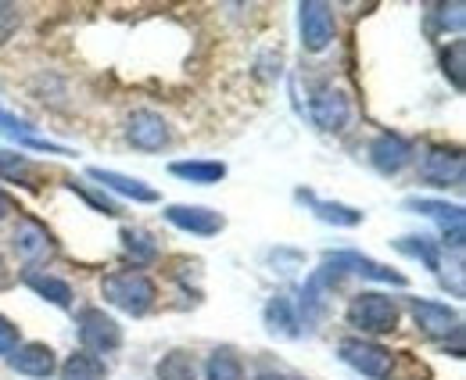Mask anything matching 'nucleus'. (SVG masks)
<instances>
[{"label": "nucleus", "instance_id": "obj_34", "mask_svg": "<svg viewBox=\"0 0 466 380\" xmlns=\"http://www.w3.org/2000/svg\"><path fill=\"white\" fill-rule=\"evenodd\" d=\"M4 280H7V272H4V259H0V283H4Z\"/></svg>", "mask_w": 466, "mask_h": 380}, {"label": "nucleus", "instance_id": "obj_8", "mask_svg": "<svg viewBox=\"0 0 466 380\" xmlns=\"http://www.w3.org/2000/svg\"><path fill=\"white\" fill-rule=\"evenodd\" d=\"M412 320L427 337H449V334L463 330V320L456 309H449L441 302H427V298H412Z\"/></svg>", "mask_w": 466, "mask_h": 380}, {"label": "nucleus", "instance_id": "obj_11", "mask_svg": "<svg viewBox=\"0 0 466 380\" xmlns=\"http://www.w3.org/2000/svg\"><path fill=\"white\" fill-rule=\"evenodd\" d=\"M323 266L338 270L341 276H345V272H359V276H370V280H380V283H395V287L406 283L402 272L388 270V266H380V262H373V259H366V255H359V252H330V255L323 259Z\"/></svg>", "mask_w": 466, "mask_h": 380}, {"label": "nucleus", "instance_id": "obj_33", "mask_svg": "<svg viewBox=\"0 0 466 380\" xmlns=\"http://www.w3.org/2000/svg\"><path fill=\"white\" fill-rule=\"evenodd\" d=\"M7 212H15V201H11V198H7L4 190H0V219L7 216Z\"/></svg>", "mask_w": 466, "mask_h": 380}, {"label": "nucleus", "instance_id": "obj_15", "mask_svg": "<svg viewBox=\"0 0 466 380\" xmlns=\"http://www.w3.org/2000/svg\"><path fill=\"white\" fill-rule=\"evenodd\" d=\"M351 118V105L341 90H319L312 98V122L327 133H341Z\"/></svg>", "mask_w": 466, "mask_h": 380}, {"label": "nucleus", "instance_id": "obj_16", "mask_svg": "<svg viewBox=\"0 0 466 380\" xmlns=\"http://www.w3.org/2000/svg\"><path fill=\"white\" fill-rule=\"evenodd\" d=\"M7 363H11L18 374H25V377H51V374L58 370L55 348H51V344H40V341L18 344V348L7 355Z\"/></svg>", "mask_w": 466, "mask_h": 380}, {"label": "nucleus", "instance_id": "obj_31", "mask_svg": "<svg viewBox=\"0 0 466 380\" xmlns=\"http://www.w3.org/2000/svg\"><path fill=\"white\" fill-rule=\"evenodd\" d=\"M255 380H305V377H298V374L284 370V366H273V363H258Z\"/></svg>", "mask_w": 466, "mask_h": 380}, {"label": "nucleus", "instance_id": "obj_14", "mask_svg": "<svg viewBox=\"0 0 466 380\" xmlns=\"http://www.w3.org/2000/svg\"><path fill=\"white\" fill-rule=\"evenodd\" d=\"M86 176L90 180H97L105 190H116L122 198H129V201H137V205H155L158 201V190L155 187H147L144 180H137V176H122L116 169H86Z\"/></svg>", "mask_w": 466, "mask_h": 380}, {"label": "nucleus", "instance_id": "obj_29", "mask_svg": "<svg viewBox=\"0 0 466 380\" xmlns=\"http://www.w3.org/2000/svg\"><path fill=\"white\" fill-rule=\"evenodd\" d=\"M25 172H29V162H25L22 155L0 151V176H7V180H18V176H25Z\"/></svg>", "mask_w": 466, "mask_h": 380}, {"label": "nucleus", "instance_id": "obj_1", "mask_svg": "<svg viewBox=\"0 0 466 380\" xmlns=\"http://www.w3.org/2000/svg\"><path fill=\"white\" fill-rule=\"evenodd\" d=\"M101 294H105V302H112L122 313L144 316V313H151V305H155V298H158V287H155V280H151L147 272L122 270V272H108V276H105Z\"/></svg>", "mask_w": 466, "mask_h": 380}, {"label": "nucleus", "instance_id": "obj_25", "mask_svg": "<svg viewBox=\"0 0 466 380\" xmlns=\"http://www.w3.org/2000/svg\"><path fill=\"white\" fill-rule=\"evenodd\" d=\"M395 248L402 252V255H412V259H423V266L427 270H441V259H438V248H434V241H427V237H399L395 241Z\"/></svg>", "mask_w": 466, "mask_h": 380}, {"label": "nucleus", "instance_id": "obj_21", "mask_svg": "<svg viewBox=\"0 0 466 380\" xmlns=\"http://www.w3.org/2000/svg\"><path fill=\"white\" fill-rule=\"evenodd\" d=\"M61 380H108V370L97 355L90 352H76L68 355V363L61 366Z\"/></svg>", "mask_w": 466, "mask_h": 380}, {"label": "nucleus", "instance_id": "obj_2", "mask_svg": "<svg viewBox=\"0 0 466 380\" xmlns=\"http://www.w3.org/2000/svg\"><path fill=\"white\" fill-rule=\"evenodd\" d=\"M349 324L366 330V334H391V330H399V305L388 294L362 291V294L351 298Z\"/></svg>", "mask_w": 466, "mask_h": 380}, {"label": "nucleus", "instance_id": "obj_22", "mask_svg": "<svg viewBox=\"0 0 466 380\" xmlns=\"http://www.w3.org/2000/svg\"><path fill=\"white\" fill-rule=\"evenodd\" d=\"M169 172L179 176V180H187V183H201V187H208V183H219V180L227 176V165L223 162H173L169 165Z\"/></svg>", "mask_w": 466, "mask_h": 380}, {"label": "nucleus", "instance_id": "obj_18", "mask_svg": "<svg viewBox=\"0 0 466 380\" xmlns=\"http://www.w3.org/2000/svg\"><path fill=\"white\" fill-rule=\"evenodd\" d=\"M22 280H25V287H33L40 298H47L51 305H58V309H68L72 305V287L58 280V276H47V272H36V270H25L22 272Z\"/></svg>", "mask_w": 466, "mask_h": 380}, {"label": "nucleus", "instance_id": "obj_32", "mask_svg": "<svg viewBox=\"0 0 466 380\" xmlns=\"http://www.w3.org/2000/svg\"><path fill=\"white\" fill-rule=\"evenodd\" d=\"M15 26H18V7L15 4H0V44L11 36Z\"/></svg>", "mask_w": 466, "mask_h": 380}, {"label": "nucleus", "instance_id": "obj_6", "mask_svg": "<svg viewBox=\"0 0 466 380\" xmlns=\"http://www.w3.org/2000/svg\"><path fill=\"white\" fill-rule=\"evenodd\" d=\"M466 159L460 148H431L420 162V176L431 187H463Z\"/></svg>", "mask_w": 466, "mask_h": 380}, {"label": "nucleus", "instance_id": "obj_5", "mask_svg": "<svg viewBox=\"0 0 466 380\" xmlns=\"http://www.w3.org/2000/svg\"><path fill=\"white\" fill-rule=\"evenodd\" d=\"M79 341L90 355L116 352L122 344V326L105 313V309H83L79 313Z\"/></svg>", "mask_w": 466, "mask_h": 380}, {"label": "nucleus", "instance_id": "obj_9", "mask_svg": "<svg viewBox=\"0 0 466 380\" xmlns=\"http://www.w3.org/2000/svg\"><path fill=\"white\" fill-rule=\"evenodd\" d=\"M406 209L409 212H420V216L434 219V222H441L445 241H449L456 252H463V209H460V205H445V201H431V198H409Z\"/></svg>", "mask_w": 466, "mask_h": 380}, {"label": "nucleus", "instance_id": "obj_20", "mask_svg": "<svg viewBox=\"0 0 466 380\" xmlns=\"http://www.w3.org/2000/svg\"><path fill=\"white\" fill-rule=\"evenodd\" d=\"M298 198H301V201H309V205L316 209V216L323 219V222H334V226H359V222H362V212H359V209L338 205V201H319V198H316V194H309V190H298Z\"/></svg>", "mask_w": 466, "mask_h": 380}, {"label": "nucleus", "instance_id": "obj_30", "mask_svg": "<svg viewBox=\"0 0 466 380\" xmlns=\"http://www.w3.org/2000/svg\"><path fill=\"white\" fill-rule=\"evenodd\" d=\"M18 348V326L0 316V355H11Z\"/></svg>", "mask_w": 466, "mask_h": 380}, {"label": "nucleus", "instance_id": "obj_17", "mask_svg": "<svg viewBox=\"0 0 466 380\" xmlns=\"http://www.w3.org/2000/svg\"><path fill=\"white\" fill-rule=\"evenodd\" d=\"M15 252H18L25 262H40V259H47V255L55 252V241H51V233H47L44 222L22 219L18 230H15Z\"/></svg>", "mask_w": 466, "mask_h": 380}, {"label": "nucleus", "instance_id": "obj_4", "mask_svg": "<svg viewBox=\"0 0 466 380\" xmlns=\"http://www.w3.org/2000/svg\"><path fill=\"white\" fill-rule=\"evenodd\" d=\"M298 26H301V47L312 51V55H319V51L330 47L334 29H338L334 7L323 4V0H305V4L298 7Z\"/></svg>", "mask_w": 466, "mask_h": 380}, {"label": "nucleus", "instance_id": "obj_10", "mask_svg": "<svg viewBox=\"0 0 466 380\" xmlns=\"http://www.w3.org/2000/svg\"><path fill=\"white\" fill-rule=\"evenodd\" d=\"M370 162H373L377 172L395 176V172H402L412 162V144H409L406 137H399V133H380L370 144Z\"/></svg>", "mask_w": 466, "mask_h": 380}, {"label": "nucleus", "instance_id": "obj_24", "mask_svg": "<svg viewBox=\"0 0 466 380\" xmlns=\"http://www.w3.org/2000/svg\"><path fill=\"white\" fill-rule=\"evenodd\" d=\"M205 377L208 380H244V366L230 348H216L205 363Z\"/></svg>", "mask_w": 466, "mask_h": 380}, {"label": "nucleus", "instance_id": "obj_23", "mask_svg": "<svg viewBox=\"0 0 466 380\" xmlns=\"http://www.w3.org/2000/svg\"><path fill=\"white\" fill-rule=\"evenodd\" d=\"M155 377L158 380H198V366H194V359H190L187 352L176 348V352H169V355L158 359Z\"/></svg>", "mask_w": 466, "mask_h": 380}, {"label": "nucleus", "instance_id": "obj_19", "mask_svg": "<svg viewBox=\"0 0 466 380\" xmlns=\"http://www.w3.org/2000/svg\"><path fill=\"white\" fill-rule=\"evenodd\" d=\"M266 326L273 334H280V337H298V309H294V302L288 294L269 298V305H266Z\"/></svg>", "mask_w": 466, "mask_h": 380}, {"label": "nucleus", "instance_id": "obj_13", "mask_svg": "<svg viewBox=\"0 0 466 380\" xmlns=\"http://www.w3.org/2000/svg\"><path fill=\"white\" fill-rule=\"evenodd\" d=\"M166 219L179 230H187V233H198V237H216L227 226V219L212 212V209H205V205H169Z\"/></svg>", "mask_w": 466, "mask_h": 380}, {"label": "nucleus", "instance_id": "obj_7", "mask_svg": "<svg viewBox=\"0 0 466 380\" xmlns=\"http://www.w3.org/2000/svg\"><path fill=\"white\" fill-rule=\"evenodd\" d=\"M126 137H129V144L137 148V151H162L166 144H169V122L158 115V111L151 108H140L129 115V122H126Z\"/></svg>", "mask_w": 466, "mask_h": 380}, {"label": "nucleus", "instance_id": "obj_12", "mask_svg": "<svg viewBox=\"0 0 466 380\" xmlns=\"http://www.w3.org/2000/svg\"><path fill=\"white\" fill-rule=\"evenodd\" d=\"M0 133H4L7 140H15L18 148H29V151H47V155H72L68 148H61V144H55V140L40 137V133L33 129V122L18 118L15 111H7V108H0Z\"/></svg>", "mask_w": 466, "mask_h": 380}, {"label": "nucleus", "instance_id": "obj_26", "mask_svg": "<svg viewBox=\"0 0 466 380\" xmlns=\"http://www.w3.org/2000/svg\"><path fill=\"white\" fill-rule=\"evenodd\" d=\"M122 248H126V255H133V262L137 266H144V262H151L155 255H158V248H155V241L144 233V230H122Z\"/></svg>", "mask_w": 466, "mask_h": 380}, {"label": "nucleus", "instance_id": "obj_27", "mask_svg": "<svg viewBox=\"0 0 466 380\" xmlns=\"http://www.w3.org/2000/svg\"><path fill=\"white\" fill-rule=\"evenodd\" d=\"M441 65H445V76L452 79V87H456V90H463L466 87V44L463 40H456V44L445 51Z\"/></svg>", "mask_w": 466, "mask_h": 380}, {"label": "nucleus", "instance_id": "obj_3", "mask_svg": "<svg viewBox=\"0 0 466 380\" xmlns=\"http://www.w3.org/2000/svg\"><path fill=\"white\" fill-rule=\"evenodd\" d=\"M338 352H341V359L349 363L351 370H359L362 377L384 380V377H391V370H395V355H391L384 344H377V341L345 337Z\"/></svg>", "mask_w": 466, "mask_h": 380}, {"label": "nucleus", "instance_id": "obj_28", "mask_svg": "<svg viewBox=\"0 0 466 380\" xmlns=\"http://www.w3.org/2000/svg\"><path fill=\"white\" fill-rule=\"evenodd\" d=\"M463 4L460 0H452V4H441V15H438V26L441 29H456V33H463Z\"/></svg>", "mask_w": 466, "mask_h": 380}]
</instances>
